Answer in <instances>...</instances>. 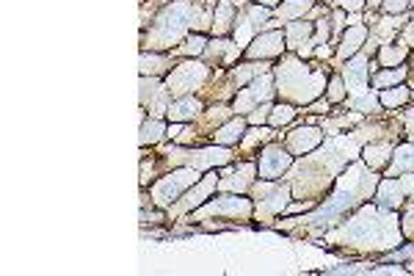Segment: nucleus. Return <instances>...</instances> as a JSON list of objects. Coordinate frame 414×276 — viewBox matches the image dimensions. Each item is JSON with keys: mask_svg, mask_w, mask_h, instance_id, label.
<instances>
[{"mask_svg": "<svg viewBox=\"0 0 414 276\" xmlns=\"http://www.w3.org/2000/svg\"><path fill=\"white\" fill-rule=\"evenodd\" d=\"M196 111H199V102H196V99H185V102L171 105V108H168V116L177 119V122H183V119H191L193 114H196Z\"/></svg>", "mask_w": 414, "mask_h": 276, "instance_id": "obj_3", "label": "nucleus"}, {"mask_svg": "<svg viewBox=\"0 0 414 276\" xmlns=\"http://www.w3.org/2000/svg\"><path fill=\"white\" fill-rule=\"evenodd\" d=\"M287 163H290V158H287L279 147H271L265 155H262L260 171H262V177H276V174H282V168H285Z\"/></svg>", "mask_w": 414, "mask_h": 276, "instance_id": "obj_2", "label": "nucleus"}, {"mask_svg": "<svg viewBox=\"0 0 414 276\" xmlns=\"http://www.w3.org/2000/svg\"><path fill=\"white\" fill-rule=\"evenodd\" d=\"M345 6H351V9H359L362 0H345Z\"/></svg>", "mask_w": 414, "mask_h": 276, "instance_id": "obj_12", "label": "nucleus"}, {"mask_svg": "<svg viewBox=\"0 0 414 276\" xmlns=\"http://www.w3.org/2000/svg\"><path fill=\"white\" fill-rule=\"evenodd\" d=\"M293 116H296V111H293L290 105H279V108L273 111L271 122H273V124H285V122H290Z\"/></svg>", "mask_w": 414, "mask_h": 276, "instance_id": "obj_5", "label": "nucleus"}, {"mask_svg": "<svg viewBox=\"0 0 414 276\" xmlns=\"http://www.w3.org/2000/svg\"><path fill=\"white\" fill-rule=\"evenodd\" d=\"M340 97H342V80L334 78L331 80V99H340Z\"/></svg>", "mask_w": 414, "mask_h": 276, "instance_id": "obj_9", "label": "nucleus"}, {"mask_svg": "<svg viewBox=\"0 0 414 276\" xmlns=\"http://www.w3.org/2000/svg\"><path fill=\"white\" fill-rule=\"evenodd\" d=\"M362 39V30H351V36H345V47H342V55L354 53L356 50V42Z\"/></svg>", "mask_w": 414, "mask_h": 276, "instance_id": "obj_7", "label": "nucleus"}, {"mask_svg": "<svg viewBox=\"0 0 414 276\" xmlns=\"http://www.w3.org/2000/svg\"><path fill=\"white\" fill-rule=\"evenodd\" d=\"M240 130H243V122L237 119V122L227 124L221 133H216V138H218V141H235V138H240Z\"/></svg>", "mask_w": 414, "mask_h": 276, "instance_id": "obj_4", "label": "nucleus"}, {"mask_svg": "<svg viewBox=\"0 0 414 276\" xmlns=\"http://www.w3.org/2000/svg\"><path fill=\"white\" fill-rule=\"evenodd\" d=\"M323 108H329V102H318V105H312V111H315V114H321Z\"/></svg>", "mask_w": 414, "mask_h": 276, "instance_id": "obj_11", "label": "nucleus"}, {"mask_svg": "<svg viewBox=\"0 0 414 276\" xmlns=\"http://www.w3.org/2000/svg\"><path fill=\"white\" fill-rule=\"evenodd\" d=\"M196 180H199L196 168H185V171L174 174L171 180H166V183H160L158 188H155V196H158V202H171L168 196H177L188 183H196Z\"/></svg>", "mask_w": 414, "mask_h": 276, "instance_id": "obj_1", "label": "nucleus"}, {"mask_svg": "<svg viewBox=\"0 0 414 276\" xmlns=\"http://www.w3.org/2000/svg\"><path fill=\"white\" fill-rule=\"evenodd\" d=\"M406 99V91H392V94H384V102L387 105H398Z\"/></svg>", "mask_w": 414, "mask_h": 276, "instance_id": "obj_8", "label": "nucleus"}, {"mask_svg": "<svg viewBox=\"0 0 414 276\" xmlns=\"http://www.w3.org/2000/svg\"><path fill=\"white\" fill-rule=\"evenodd\" d=\"M160 133H163V127H160L158 122H147V124H144V135H141V141H144V144H147V141H158Z\"/></svg>", "mask_w": 414, "mask_h": 276, "instance_id": "obj_6", "label": "nucleus"}, {"mask_svg": "<svg viewBox=\"0 0 414 276\" xmlns=\"http://www.w3.org/2000/svg\"><path fill=\"white\" fill-rule=\"evenodd\" d=\"M403 75H406L403 69H400V72H395V75L390 72V75H384V78H378V86H381V83H390V80H400V78H403Z\"/></svg>", "mask_w": 414, "mask_h": 276, "instance_id": "obj_10", "label": "nucleus"}]
</instances>
